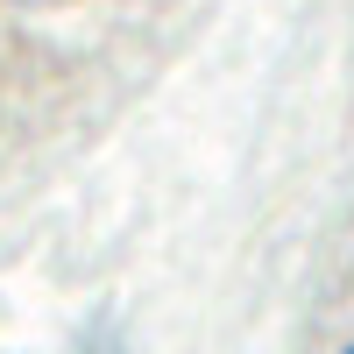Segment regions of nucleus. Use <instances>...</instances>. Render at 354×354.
<instances>
[{"instance_id": "nucleus-1", "label": "nucleus", "mask_w": 354, "mask_h": 354, "mask_svg": "<svg viewBox=\"0 0 354 354\" xmlns=\"http://www.w3.org/2000/svg\"><path fill=\"white\" fill-rule=\"evenodd\" d=\"M28 8H43V0H28Z\"/></svg>"}, {"instance_id": "nucleus-2", "label": "nucleus", "mask_w": 354, "mask_h": 354, "mask_svg": "<svg viewBox=\"0 0 354 354\" xmlns=\"http://www.w3.org/2000/svg\"><path fill=\"white\" fill-rule=\"evenodd\" d=\"M347 354H354V347H347Z\"/></svg>"}]
</instances>
